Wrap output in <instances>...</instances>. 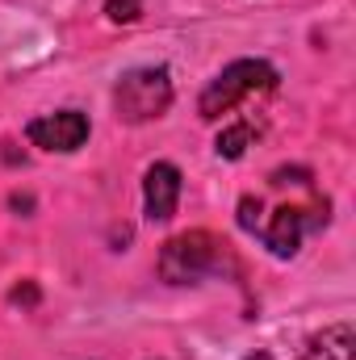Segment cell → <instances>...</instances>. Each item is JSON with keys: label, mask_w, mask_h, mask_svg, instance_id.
Listing matches in <instances>:
<instances>
[{"label": "cell", "mask_w": 356, "mask_h": 360, "mask_svg": "<svg viewBox=\"0 0 356 360\" xmlns=\"http://www.w3.org/2000/svg\"><path fill=\"white\" fill-rule=\"evenodd\" d=\"M222 272H239V264H235L231 248L210 231H184L160 248V276L168 285H197V281L222 276Z\"/></svg>", "instance_id": "6da1fadb"}, {"label": "cell", "mask_w": 356, "mask_h": 360, "mask_svg": "<svg viewBox=\"0 0 356 360\" xmlns=\"http://www.w3.org/2000/svg\"><path fill=\"white\" fill-rule=\"evenodd\" d=\"M276 80H281L276 68L265 63V59H235V63H227V68L205 84L201 101H197V113H201L205 122H218L222 113H231V109L243 105L248 96L276 89Z\"/></svg>", "instance_id": "7a4b0ae2"}, {"label": "cell", "mask_w": 356, "mask_h": 360, "mask_svg": "<svg viewBox=\"0 0 356 360\" xmlns=\"http://www.w3.org/2000/svg\"><path fill=\"white\" fill-rule=\"evenodd\" d=\"M168 105H172V76H168V68H130L113 84V109L130 126L164 117Z\"/></svg>", "instance_id": "3957f363"}, {"label": "cell", "mask_w": 356, "mask_h": 360, "mask_svg": "<svg viewBox=\"0 0 356 360\" xmlns=\"http://www.w3.org/2000/svg\"><path fill=\"white\" fill-rule=\"evenodd\" d=\"M25 139L42 151H80L89 143V117L80 109H59V113H42L25 126Z\"/></svg>", "instance_id": "277c9868"}, {"label": "cell", "mask_w": 356, "mask_h": 360, "mask_svg": "<svg viewBox=\"0 0 356 360\" xmlns=\"http://www.w3.org/2000/svg\"><path fill=\"white\" fill-rule=\"evenodd\" d=\"M143 205L151 222H168L180 205V168L177 164H151L143 176Z\"/></svg>", "instance_id": "5b68a950"}, {"label": "cell", "mask_w": 356, "mask_h": 360, "mask_svg": "<svg viewBox=\"0 0 356 360\" xmlns=\"http://www.w3.org/2000/svg\"><path fill=\"white\" fill-rule=\"evenodd\" d=\"M310 210H298V205H281L276 214H272V222H268L265 231V248L276 256V260H289V256H298V248H302V235H306V226H314L310 218H306Z\"/></svg>", "instance_id": "8992f818"}, {"label": "cell", "mask_w": 356, "mask_h": 360, "mask_svg": "<svg viewBox=\"0 0 356 360\" xmlns=\"http://www.w3.org/2000/svg\"><path fill=\"white\" fill-rule=\"evenodd\" d=\"M352 327L348 323H336V327H323L319 335H310L302 360H352Z\"/></svg>", "instance_id": "52a82bcc"}, {"label": "cell", "mask_w": 356, "mask_h": 360, "mask_svg": "<svg viewBox=\"0 0 356 360\" xmlns=\"http://www.w3.org/2000/svg\"><path fill=\"white\" fill-rule=\"evenodd\" d=\"M252 139H256V130H252L248 122H235V126H227V130L214 139V151H218L222 160H243V151L252 147Z\"/></svg>", "instance_id": "ba28073f"}, {"label": "cell", "mask_w": 356, "mask_h": 360, "mask_svg": "<svg viewBox=\"0 0 356 360\" xmlns=\"http://www.w3.org/2000/svg\"><path fill=\"white\" fill-rule=\"evenodd\" d=\"M105 17L113 25H134L143 17V0H105Z\"/></svg>", "instance_id": "9c48e42d"}, {"label": "cell", "mask_w": 356, "mask_h": 360, "mask_svg": "<svg viewBox=\"0 0 356 360\" xmlns=\"http://www.w3.org/2000/svg\"><path fill=\"white\" fill-rule=\"evenodd\" d=\"M256 214H260V201H256V197H243V201H239V226H243V231H260V218H256Z\"/></svg>", "instance_id": "30bf717a"}, {"label": "cell", "mask_w": 356, "mask_h": 360, "mask_svg": "<svg viewBox=\"0 0 356 360\" xmlns=\"http://www.w3.org/2000/svg\"><path fill=\"white\" fill-rule=\"evenodd\" d=\"M248 360H268V356H248Z\"/></svg>", "instance_id": "8fae6325"}]
</instances>
